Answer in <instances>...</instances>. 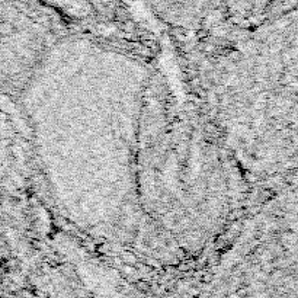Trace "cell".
<instances>
[{
  "label": "cell",
  "instance_id": "1",
  "mask_svg": "<svg viewBox=\"0 0 298 298\" xmlns=\"http://www.w3.org/2000/svg\"><path fill=\"white\" fill-rule=\"evenodd\" d=\"M149 13L175 31L211 32L224 23L226 0H140Z\"/></svg>",
  "mask_w": 298,
  "mask_h": 298
},
{
  "label": "cell",
  "instance_id": "2",
  "mask_svg": "<svg viewBox=\"0 0 298 298\" xmlns=\"http://www.w3.org/2000/svg\"><path fill=\"white\" fill-rule=\"evenodd\" d=\"M297 0H226L224 23L236 29H246L296 10Z\"/></svg>",
  "mask_w": 298,
  "mask_h": 298
},
{
  "label": "cell",
  "instance_id": "3",
  "mask_svg": "<svg viewBox=\"0 0 298 298\" xmlns=\"http://www.w3.org/2000/svg\"><path fill=\"white\" fill-rule=\"evenodd\" d=\"M87 7L98 10L99 13L105 15L108 18L127 21L132 19V4L128 0H74Z\"/></svg>",
  "mask_w": 298,
  "mask_h": 298
}]
</instances>
